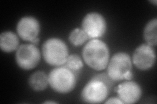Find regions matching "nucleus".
Segmentation results:
<instances>
[{
  "label": "nucleus",
  "instance_id": "nucleus-1",
  "mask_svg": "<svg viewBox=\"0 0 157 104\" xmlns=\"http://www.w3.org/2000/svg\"><path fill=\"white\" fill-rule=\"evenodd\" d=\"M113 81L107 74H100L90 79L81 92L82 100L88 103H101L109 96Z\"/></svg>",
  "mask_w": 157,
  "mask_h": 104
},
{
  "label": "nucleus",
  "instance_id": "nucleus-2",
  "mask_svg": "<svg viewBox=\"0 0 157 104\" xmlns=\"http://www.w3.org/2000/svg\"><path fill=\"white\" fill-rule=\"evenodd\" d=\"M109 49L106 43L99 39H92L88 42L82 51L85 63L96 71L104 70L109 61Z\"/></svg>",
  "mask_w": 157,
  "mask_h": 104
},
{
  "label": "nucleus",
  "instance_id": "nucleus-3",
  "mask_svg": "<svg viewBox=\"0 0 157 104\" xmlns=\"http://www.w3.org/2000/svg\"><path fill=\"white\" fill-rule=\"evenodd\" d=\"M48 85L54 91L60 94L71 92L77 84V72L66 64L52 69L48 76Z\"/></svg>",
  "mask_w": 157,
  "mask_h": 104
},
{
  "label": "nucleus",
  "instance_id": "nucleus-4",
  "mask_svg": "<svg viewBox=\"0 0 157 104\" xmlns=\"http://www.w3.org/2000/svg\"><path fill=\"white\" fill-rule=\"evenodd\" d=\"M132 61L127 53L118 52L113 56L107 66V74L113 81L131 80Z\"/></svg>",
  "mask_w": 157,
  "mask_h": 104
},
{
  "label": "nucleus",
  "instance_id": "nucleus-5",
  "mask_svg": "<svg viewBox=\"0 0 157 104\" xmlns=\"http://www.w3.org/2000/svg\"><path fill=\"white\" fill-rule=\"evenodd\" d=\"M43 57L45 61L54 66L64 65L69 57L66 44L58 38H50L43 43Z\"/></svg>",
  "mask_w": 157,
  "mask_h": 104
},
{
  "label": "nucleus",
  "instance_id": "nucleus-6",
  "mask_svg": "<svg viewBox=\"0 0 157 104\" xmlns=\"http://www.w3.org/2000/svg\"><path fill=\"white\" fill-rule=\"evenodd\" d=\"M18 66L22 70H30L36 68L41 60V53L33 44H24L19 46L15 55Z\"/></svg>",
  "mask_w": 157,
  "mask_h": 104
},
{
  "label": "nucleus",
  "instance_id": "nucleus-7",
  "mask_svg": "<svg viewBox=\"0 0 157 104\" xmlns=\"http://www.w3.org/2000/svg\"><path fill=\"white\" fill-rule=\"evenodd\" d=\"M82 29L91 39H98L104 35L107 31V22L101 14L88 13L82 21Z\"/></svg>",
  "mask_w": 157,
  "mask_h": 104
},
{
  "label": "nucleus",
  "instance_id": "nucleus-8",
  "mask_svg": "<svg viewBox=\"0 0 157 104\" xmlns=\"http://www.w3.org/2000/svg\"><path fill=\"white\" fill-rule=\"evenodd\" d=\"M132 61L140 70H150L156 62V53L153 47L147 44H141L134 50Z\"/></svg>",
  "mask_w": 157,
  "mask_h": 104
},
{
  "label": "nucleus",
  "instance_id": "nucleus-9",
  "mask_svg": "<svg viewBox=\"0 0 157 104\" xmlns=\"http://www.w3.org/2000/svg\"><path fill=\"white\" fill-rule=\"evenodd\" d=\"M17 32L23 41L32 42L38 38L40 33V24L36 18L24 16L17 23Z\"/></svg>",
  "mask_w": 157,
  "mask_h": 104
},
{
  "label": "nucleus",
  "instance_id": "nucleus-10",
  "mask_svg": "<svg viewBox=\"0 0 157 104\" xmlns=\"http://www.w3.org/2000/svg\"><path fill=\"white\" fill-rule=\"evenodd\" d=\"M115 91L124 103L133 104L140 100L142 95V89L138 83L128 81L118 85Z\"/></svg>",
  "mask_w": 157,
  "mask_h": 104
},
{
  "label": "nucleus",
  "instance_id": "nucleus-11",
  "mask_svg": "<svg viewBox=\"0 0 157 104\" xmlns=\"http://www.w3.org/2000/svg\"><path fill=\"white\" fill-rule=\"evenodd\" d=\"M19 47V38L14 33L6 31L0 35V48L6 53L15 51Z\"/></svg>",
  "mask_w": 157,
  "mask_h": 104
},
{
  "label": "nucleus",
  "instance_id": "nucleus-12",
  "mask_svg": "<svg viewBox=\"0 0 157 104\" xmlns=\"http://www.w3.org/2000/svg\"><path fill=\"white\" fill-rule=\"evenodd\" d=\"M28 84L32 90L37 92L43 91L48 85V76L43 71H37L29 76Z\"/></svg>",
  "mask_w": 157,
  "mask_h": 104
},
{
  "label": "nucleus",
  "instance_id": "nucleus-13",
  "mask_svg": "<svg viewBox=\"0 0 157 104\" xmlns=\"http://www.w3.org/2000/svg\"><path fill=\"white\" fill-rule=\"evenodd\" d=\"M157 19H152L144 29V38L146 43L149 45L155 47L157 43Z\"/></svg>",
  "mask_w": 157,
  "mask_h": 104
},
{
  "label": "nucleus",
  "instance_id": "nucleus-14",
  "mask_svg": "<svg viewBox=\"0 0 157 104\" xmlns=\"http://www.w3.org/2000/svg\"><path fill=\"white\" fill-rule=\"evenodd\" d=\"M89 38L86 33L80 28H75L69 34V41L75 46H82Z\"/></svg>",
  "mask_w": 157,
  "mask_h": 104
},
{
  "label": "nucleus",
  "instance_id": "nucleus-15",
  "mask_svg": "<svg viewBox=\"0 0 157 104\" xmlns=\"http://www.w3.org/2000/svg\"><path fill=\"white\" fill-rule=\"evenodd\" d=\"M65 64L69 68L76 72L80 70L84 66L82 59L77 54H71L69 56Z\"/></svg>",
  "mask_w": 157,
  "mask_h": 104
},
{
  "label": "nucleus",
  "instance_id": "nucleus-16",
  "mask_svg": "<svg viewBox=\"0 0 157 104\" xmlns=\"http://www.w3.org/2000/svg\"><path fill=\"white\" fill-rule=\"evenodd\" d=\"M106 104H111V103H117V104H124V103L121 101V99L119 97H112L108 99V100L105 102Z\"/></svg>",
  "mask_w": 157,
  "mask_h": 104
},
{
  "label": "nucleus",
  "instance_id": "nucleus-17",
  "mask_svg": "<svg viewBox=\"0 0 157 104\" xmlns=\"http://www.w3.org/2000/svg\"><path fill=\"white\" fill-rule=\"evenodd\" d=\"M39 38H37L36 39H35V40L33 41L31 43L33 44H34V45H36V44H37L39 43Z\"/></svg>",
  "mask_w": 157,
  "mask_h": 104
},
{
  "label": "nucleus",
  "instance_id": "nucleus-18",
  "mask_svg": "<svg viewBox=\"0 0 157 104\" xmlns=\"http://www.w3.org/2000/svg\"><path fill=\"white\" fill-rule=\"evenodd\" d=\"M43 103H56V102H53V101H46V102H43Z\"/></svg>",
  "mask_w": 157,
  "mask_h": 104
},
{
  "label": "nucleus",
  "instance_id": "nucleus-19",
  "mask_svg": "<svg viewBox=\"0 0 157 104\" xmlns=\"http://www.w3.org/2000/svg\"><path fill=\"white\" fill-rule=\"evenodd\" d=\"M150 2L151 3H154L155 6L156 5V4H157V1H156V0H155V1H150Z\"/></svg>",
  "mask_w": 157,
  "mask_h": 104
}]
</instances>
